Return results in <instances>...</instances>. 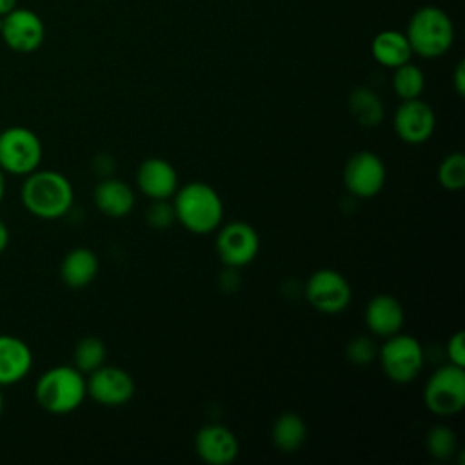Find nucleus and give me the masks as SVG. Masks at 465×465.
I'll list each match as a JSON object with an SVG mask.
<instances>
[{"instance_id":"29","label":"nucleus","mask_w":465,"mask_h":465,"mask_svg":"<svg viewBox=\"0 0 465 465\" xmlns=\"http://www.w3.org/2000/svg\"><path fill=\"white\" fill-rule=\"evenodd\" d=\"M465 334L463 331H458L454 332L449 341H447V356H449V361L458 365V367H463L465 365V341H463Z\"/></svg>"},{"instance_id":"30","label":"nucleus","mask_w":465,"mask_h":465,"mask_svg":"<svg viewBox=\"0 0 465 465\" xmlns=\"http://www.w3.org/2000/svg\"><path fill=\"white\" fill-rule=\"evenodd\" d=\"M452 84H454V89L460 96H463L465 93V62L460 60L456 64V69H454V76H452Z\"/></svg>"},{"instance_id":"27","label":"nucleus","mask_w":465,"mask_h":465,"mask_svg":"<svg viewBox=\"0 0 465 465\" xmlns=\"http://www.w3.org/2000/svg\"><path fill=\"white\" fill-rule=\"evenodd\" d=\"M345 354L352 365H371L378 358V345L369 336H354L349 340Z\"/></svg>"},{"instance_id":"6","label":"nucleus","mask_w":465,"mask_h":465,"mask_svg":"<svg viewBox=\"0 0 465 465\" xmlns=\"http://www.w3.org/2000/svg\"><path fill=\"white\" fill-rule=\"evenodd\" d=\"M42 154V142L29 127L11 125L0 131V167L4 173L27 176L38 169Z\"/></svg>"},{"instance_id":"17","label":"nucleus","mask_w":465,"mask_h":465,"mask_svg":"<svg viewBox=\"0 0 465 465\" xmlns=\"http://www.w3.org/2000/svg\"><path fill=\"white\" fill-rule=\"evenodd\" d=\"M403 307L391 294H376L365 307V325L378 338H389L401 331Z\"/></svg>"},{"instance_id":"8","label":"nucleus","mask_w":465,"mask_h":465,"mask_svg":"<svg viewBox=\"0 0 465 465\" xmlns=\"http://www.w3.org/2000/svg\"><path fill=\"white\" fill-rule=\"evenodd\" d=\"M305 298L312 309L323 314H338L349 307L352 289L341 272L334 269H318L305 283Z\"/></svg>"},{"instance_id":"21","label":"nucleus","mask_w":465,"mask_h":465,"mask_svg":"<svg viewBox=\"0 0 465 465\" xmlns=\"http://www.w3.org/2000/svg\"><path fill=\"white\" fill-rule=\"evenodd\" d=\"M271 438H272V445L285 452H296L307 438V425L303 421L302 416H298L296 412H283L280 414L271 429Z\"/></svg>"},{"instance_id":"32","label":"nucleus","mask_w":465,"mask_h":465,"mask_svg":"<svg viewBox=\"0 0 465 465\" xmlns=\"http://www.w3.org/2000/svg\"><path fill=\"white\" fill-rule=\"evenodd\" d=\"M15 7H18V0H0V16L7 15Z\"/></svg>"},{"instance_id":"15","label":"nucleus","mask_w":465,"mask_h":465,"mask_svg":"<svg viewBox=\"0 0 465 465\" xmlns=\"http://www.w3.org/2000/svg\"><path fill=\"white\" fill-rule=\"evenodd\" d=\"M136 185L151 200H169L178 189V173L163 158H147L138 165Z\"/></svg>"},{"instance_id":"2","label":"nucleus","mask_w":465,"mask_h":465,"mask_svg":"<svg viewBox=\"0 0 465 465\" xmlns=\"http://www.w3.org/2000/svg\"><path fill=\"white\" fill-rule=\"evenodd\" d=\"M176 220L194 234H207L218 229L223 218V202L220 194L203 182H191L174 193Z\"/></svg>"},{"instance_id":"34","label":"nucleus","mask_w":465,"mask_h":465,"mask_svg":"<svg viewBox=\"0 0 465 465\" xmlns=\"http://www.w3.org/2000/svg\"><path fill=\"white\" fill-rule=\"evenodd\" d=\"M4 411V394H2V385H0V414Z\"/></svg>"},{"instance_id":"4","label":"nucleus","mask_w":465,"mask_h":465,"mask_svg":"<svg viewBox=\"0 0 465 465\" xmlns=\"http://www.w3.org/2000/svg\"><path fill=\"white\" fill-rule=\"evenodd\" d=\"M87 396L85 378L74 365H56L40 374L35 385L38 405L51 414L76 411Z\"/></svg>"},{"instance_id":"3","label":"nucleus","mask_w":465,"mask_h":465,"mask_svg":"<svg viewBox=\"0 0 465 465\" xmlns=\"http://www.w3.org/2000/svg\"><path fill=\"white\" fill-rule=\"evenodd\" d=\"M405 36L412 54L421 58H438L454 44V24L441 7L423 5L411 15Z\"/></svg>"},{"instance_id":"13","label":"nucleus","mask_w":465,"mask_h":465,"mask_svg":"<svg viewBox=\"0 0 465 465\" xmlns=\"http://www.w3.org/2000/svg\"><path fill=\"white\" fill-rule=\"evenodd\" d=\"M436 127V114L432 107L421 98L401 100L394 113L396 134L407 143L427 142Z\"/></svg>"},{"instance_id":"12","label":"nucleus","mask_w":465,"mask_h":465,"mask_svg":"<svg viewBox=\"0 0 465 465\" xmlns=\"http://www.w3.org/2000/svg\"><path fill=\"white\" fill-rule=\"evenodd\" d=\"M87 396L96 403L105 407H120L134 396V380L133 376L114 365H102L96 371L89 372L85 380Z\"/></svg>"},{"instance_id":"14","label":"nucleus","mask_w":465,"mask_h":465,"mask_svg":"<svg viewBox=\"0 0 465 465\" xmlns=\"http://www.w3.org/2000/svg\"><path fill=\"white\" fill-rule=\"evenodd\" d=\"M194 449L198 458L209 465H229L238 458L240 443L231 429L211 423L196 432Z\"/></svg>"},{"instance_id":"26","label":"nucleus","mask_w":465,"mask_h":465,"mask_svg":"<svg viewBox=\"0 0 465 465\" xmlns=\"http://www.w3.org/2000/svg\"><path fill=\"white\" fill-rule=\"evenodd\" d=\"M427 450L436 460L450 458L458 449L456 432L447 425H436L427 432Z\"/></svg>"},{"instance_id":"28","label":"nucleus","mask_w":465,"mask_h":465,"mask_svg":"<svg viewBox=\"0 0 465 465\" xmlns=\"http://www.w3.org/2000/svg\"><path fill=\"white\" fill-rule=\"evenodd\" d=\"M145 220L154 229L169 227L176 220L173 203L169 200H153L145 211Z\"/></svg>"},{"instance_id":"33","label":"nucleus","mask_w":465,"mask_h":465,"mask_svg":"<svg viewBox=\"0 0 465 465\" xmlns=\"http://www.w3.org/2000/svg\"><path fill=\"white\" fill-rule=\"evenodd\" d=\"M4 194H5V173L0 167V203L4 200Z\"/></svg>"},{"instance_id":"1","label":"nucleus","mask_w":465,"mask_h":465,"mask_svg":"<svg viewBox=\"0 0 465 465\" xmlns=\"http://www.w3.org/2000/svg\"><path fill=\"white\" fill-rule=\"evenodd\" d=\"M24 207L36 218L56 220L69 213L74 191L71 182L58 171H33L25 176L20 191Z\"/></svg>"},{"instance_id":"25","label":"nucleus","mask_w":465,"mask_h":465,"mask_svg":"<svg viewBox=\"0 0 465 465\" xmlns=\"http://www.w3.org/2000/svg\"><path fill=\"white\" fill-rule=\"evenodd\" d=\"M438 180L447 191H461L465 185V154H447L438 167Z\"/></svg>"},{"instance_id":"20","label":"nucleus","mask_w":465,"mask_h":465,"mask_svg":"<svg viewBox=\"0 0 465 465\" xmlns=\"http://www.w3.org/2000/svg\"><path fill=\"white\" fill-rule=\"evenodd\" d=\"M371 54L380 65L394 69L405 62H411L412 49L405 33L396 29H385L374 35L371 42Z\"/></svg>"},{"instance_id":"22","label":"nucleus","mask_w":465,"mask_h":465,"mask_svg":"<svg viewBox=\"0 0 465 465\" xmlns=\"http://www.w3.org/2000/svg\"><path fill=\"white\" fill-rule=\"evenodd\" d=\"M349 111L352 118L363 127L378 125L385 116L381 98L369 87H356L349 94Z\"/></svg>"},{"instance_id":"16","label":"nucleus","mask_w":465,"mask_h":465,"mask_svg":"<svg viewBox=\"0 0 465 465\" xmlns=\"http://www.w3.org/2000/svg\"><path fill=\"white\" fill-rule=\"evenodd\" d=\"M33 367L29 345L13 334H0V385L22 381Z\"/></svg>"},{"instance_id":"18","label":"nucleus","mask_w":465,"mask_h":465,"mask_svg":"<svg viewBox=\"0 0 465 465\" xmlns=\"http://www.w3.org/2000/svg\"><path fill=\"white\" fill-rule=\"evenodd\" d=\"M93 198L96 209L109 218H124L134 207L133 189L118 178L105 176L100 180L94 187Z\"/></svg>"},{"instance_id":"7","label":"nucleus","mask_w":465,"mask_h":465,"mask_svg":"<svg viewBox=\"0 0 465 465\" xmlns=\"http://www.w3.org/2000/svg\"><path fill=\"white\" fill-rule=\"evenodd\" d=\"M427 409L436 416H452L465 407V371L454 363L441 365L427 380L423 391Z\"/></svg>"},{"instance_id":"19","label":"nucleus","mask_w":465,"mask_h":465,"mask_svg":"<svg viewBox=\"0 0 465 465\" xmlns=\"http://www.w3.org/2000/svg\"><path fill=\"white\" fill-rule=\"evenodd\" d=\"M98 274V258L87 247L71 249L60 263V278L71 289L87 287Z\"/></svg>"},{"instance_id":"5","label":"nucleus","mask_w":465,"mask_h":465,"mask_svg":"<svg viewBox=\"0 0 465 465\" xmlns=\"http://www.w3.org/2000/svg\"><path fill=\"white\" fill-rule=\"evenodd\" d=\"M378 358L385 376L400 385L414 381L425 361L421 343L401 332L385 338V343L378 349Z\"/></svg>"},{"instance_id":"11","label":"nucleus","mask_w":465,"mask_h":465,"mask_svg":"<svg viewBox=\"0 0 465 465\" xmlns=\"http://www.w3.org/2000/svg\"><path fill=\"white\" fill-rule=\"evenodd\" d=\"M385 165L381 158L371 151L354 153L343 167V185L358 198L376 196L385 183Z\"/></svg>"},{"instance_id":"23","label":"nucleus","mask_w":465,"mask_h":465,"mask_svg":"<svg viewBox=\"0 0 465 465\" xmlns=\"http://www.w3.org/2000/svg\"><path fill=\"white\" fill-rule=\"evenodd\" d=\"M392 89L401 100L420 98L423 89H425L423 71L418 65L411 64V62H405V64L394 67Z\"/></svg>"},{"instance_id":"31","label":"nucleus","mask_w":465,"mask_h":465,"mask_svg":"<svg viewBox=\"0 0 465 465\" xmlns=\"http://www.w3.org/2000/svg\"><path fill=\"white\" fill-rule=\"evenodd\" d=\"M7 245H9V227L0 218V252H4L7 249Z\"/></svg>"},{"instance_id":"10","label":"nucleus","mask_w":465,"mask_h":465,"mask_svg":"<svg viewBox=\"0 0 465 465\" xmlns=\"http://www.w3.org/2000/svg\"><path fill=\"white\" fill-rule=\"evenodd\" d=\"M258 251V232L245 222H231L223 225L216 236V252L225 267H245L256 258Z\"/></svg>"},{"instance_id":"9","label":"nucleus","mask_w":465,"mask_h":465,"mask_svg":"<svg viewBox=\"0 0 465 465\" xmlns=\"http://www.w3.org/2000/svg\"><path fill=\"white\" fill-rule=\"evenodd\" d=\"M0 36L15 53H35L45 38L44 20L31 9L15 7L0 16Z\"/></svg>"},{"instance_id":"24","label":"nucleus","mask_w":465,"mask_h":465,"mask_svg":"<svg viewBox=\"0 0 465 465\" xmlns=\"http://www.w3.org/2000/svg\"><path fill=\"white\" fill-rule=\"evenodd\" d=\"M107 349L98 336H84L73 352L74 367L80 372H93L105 363Z\"/></svg>"}]
</instances>
